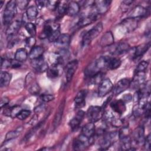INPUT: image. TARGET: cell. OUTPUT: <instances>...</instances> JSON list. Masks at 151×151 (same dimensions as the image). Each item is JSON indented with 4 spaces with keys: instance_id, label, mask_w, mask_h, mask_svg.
I'll return each mask as SVG.
<instances>
[{
    "instance_id": "cell-1",
    "label": "cell",
    "mask_w": 151,
    "mask_h": 151,
    "mask_svg": "<svg viewBox=\"0 0 151 151\" xmlns=\"http://www.w3.org/2000/svg\"><path fill=\"white\" fill-rule=\"evenodd\" d=\"M103 26L102 23L99 22L88 31H87L83 37L82 45L83 46L88 45L92 40L95 39L100 34L103 30Z\"/></svg>"
},
{
    "instance_id": "cell-2",
    "label": "cell",
    "mask_w": 151,
    "mask_h": 151,
    "mask_svg": "<svg viewBox=\"0 0 151 151\" xmlns=\"http://www.w3.org/2000/svg\"><path fill=\"white\" fill-rule=\"evenodd\" d=\"M17 14V3L15 1H9L4 12L3 20L4 24H9Z\"/></svg>"
},
{
    "instance_id": "cell-3",
    "label": "cell",
    "mask_w": 151,
    "mask_h": 151,
    "mask_svg": "<svg viewBox=\"0 0 151 151\" xmlns=\"http://www.w3.org/2000/svg\"><path fill=\"white\" fill-rule=\"evenodd\" d=\"M103 113V109L101 107L92 106L88 109L86 114L90 122L95 123L102 118Z\"/></svg>"
},
{
    "instance_id": "cell-4",
    "label": "cell",
    "mask_w": 151,
    "mask_h": 151,
    "mask_svg": "<svg viewBox=\"0 0 151 151\" xmlns=\"http://www.w3.org/2000/svg\"><path fill=\"white\" fill-rule=\"evenodd\" d=\"M91 142V139L81 134L73 141V148L74 150H83L90 145Z\"/></svg>"
},
{
    "instance_id": "cell-5",
    "label": "cell",
    "mask_w": 151,
    "mask_h": 151,
    "mask_svg": "<svg viewBox=\"0 0 151 151\" xmlns=\"http://www.w3.org/2000/svg\"><path fill=\"white\" fill-rule=\"evenodd\" d=\"M131 81L127 78H124L120 80L113 88V95L117 96L125 91L130 86Z\"/></svg>"
},
{
    "instance_id": "cell-6",
    "label": "cell",
    "mask_w": 151,
    "mask_h": 151,
    "mask_svg": "<svg viewBox=\"0 0 151 151\" xmlns=\"http://www.w3.org/2000/svg\"><path fill=\"white\" fill-rule=\"evenodd\" d=\"M113 88V85L112 82L109 78H106L103 80L100 83L99 90H98V94L100 97H103L109 93Z\"/></svg>"
},
{
    "instance_id": "cell-7",
    "label": "cell",
    "mask_w": 151,
    "mask_h": 151,
    "mask_svg": "<svg viewBox=\"0 0 151 151\" xmlns=\"http://www.w3.org/2000/svg\"><path fill=\"white\" fill-rule=\"evenodd\" d=\"M34 75L29 73L26 78V85L28 87V90L32 95L38 94L40 91V88L38 83L34 79Z\"/></svg>"
},
{
    "instance_id": "cell-8",
    "label": "cell",
    "mask_w": 151,
    "mask_h": 151,
    "mask_svg": "<svg viewBox=\"0 0 151 151\" xmlns=\"http://www.w3.org/2000/svg\"><path fill=\"white\" fill-rule=\"evenodd\" d=\"M31 65L32 67L39 73H43L47 71L49 68L47 62L44 60L42 56L38 58L32 60Z\"/></svg>"
},
{
    "instance_id": "cell-9",
    "label": "cell",
    "mask_w": 151,
    "mask_h": 151,
    "mask_svg": "<svg viewBox=\"0 0 151 151\" xmlns=\"http://www.w3.org/2000/svg\"><path fill=\"white\" fill-rule=\"evenodd\" d=\"M149 9L145 8L142 6L137 5L135 6L129 13L128 18L139 19L147 15H149Z\"/></svg>"
},
{
    "instance_id": "cell-10",
    "label": "cell",
    "mask_w": 151,
    "mask_h": 151,
    "mask_svg": "<svg viewBox=\"0 0 151 151\" xmlns=\"http://www.w3.org/2000/svg\"><path fill=\"white\" fill-rule=\"evenodd\" d=\"M78 61L74 60L69 62L65 66V78L68 83L71 81L72 78L78 67Z\"/></svg>"
},
{
    "instance_id": "cell-11",
    "label": "cell",
    "mask_w": 151,
    "mask_h": 151,
    "mask_svg": "<svg viewBox=\"0 0 151 151\" xmlns=\"http://www.w3.org/2000/svg\"><path fill=\"white\" fill-rule=\"evenodd\" d=\"M132 139L136 145H143L145 139V129L143 126H139L133 131L132 134Z\"/></svg>"
},
{
    "instance_id": "cell-12",
    "label": "cell",
    "mask_w": 151,
    "mask_h": 151,
    "mask_svg": "<svg viewBox=\"0 0 151 151\" xmlns=\"http://www.w3.org/2000/svg\"><path fill=\"white\" fill-rule=\"evenodd\" d=\"M110 4V1H97L93 2V5L97 14H103L107 11Z\"/></svg>"
},
{
    "instance_id": "cell-13",
    "label": "cell",
    "mask_w": 151,
    "mask_h": 151,
    "mask_svg": "<svg viewBox=\"0 0 151 151\" xmlns=\"http://www.w3.org/2000/svg\"><path fill=\"white\" fill-rule=\"evenodd\" d=\"M22 25V22L20 21L16 20L13 22H11L7 27L6 29V34L8 37L15 36L18 32L19 31Z\"/></svg>"
},
{
    "instance_id": "cell-14",
    "label": "cell",
    "mask_w": 151,
    "mask_h": 151,
    "mask_svg": "<svg viewBox=\"0 0 151 151\" xmlns=\"http://www.w3.org/2000/svg\"><path fill=\"white\" fill-rule=\"evenodd\" d=\"M145 72L135 73V75L130 83L133 88L138 89L145 83Z\"/></svg>"
},
{
    "instance_id": "cell-15",
    "label": "cell",
    "mask_w": 151,
    "mask_h": 151,
    "mask_svg": "<svg viewBox=\"0 0 151 151\" xmlns=\"http://www.w3.org/2000/svg\"><path fill=\"white\" fill-rule=\"evenodd\" d=\"M65 99H63L57 111H56V113L54 116V120H53V123H52V126H53V127L54 129H55L57 128L58 125L60 124V122H61V120L62 119V116H63V112H64V107H65Z\"/></svg>"
},
{
    "instance_id": "cell-16",
    "label": "cell",
    "mask_w": 151,
    "mask_h": 151,
    "mask_svg": "<svg viewBox=\"0 0 151 151\" xmlns=\"http://www.w3.org/2000/svg\"><path fill=\"white\" fill-rule=\"evenodd\" d=\"M84 115L85 112L83 110H79L77 113L76 115L69 122V125L71 129L75 130L79 127L84 117Z\"/></svg>"
},
{
    "instance_id": "cell-17",
    "label": "cell",
    "mask_w": 151,
    "mask_h": 151,
    "mask_svg": "<svg viewBox=\"0 0 151 151\" xmlns=\"http://www.w3.org/2000/svg\"><path fill=\"white\" fill-rule=\"evenodd\" d=\"M138 19L132 18H127L122 22V27L125 28L127 32H130L135 29L137 27Z\"/></svg>"
},
{
    "instance_id": "cell-18",
    "label": "cell",
    "mask_w": 151,
    "mask_h": 151,
    "mask_svg": "<svg viewBox=\"0 0 151 151\" xmlns=\"http://www.w3.org/2000/svg\"><path fill=\"white\" fill-rule=\"evenodd\" d=\"M81 134L88 137L90 139H92L95 134V124L93 122H89L85 124L81 130Z\"/></svg>"
},
{
    "instance_id": "cell-19",
    "label": "cell",
    "mask_w": 151,
    "mask_h": 151,
    "mask_svg": "<svg viewBox=\"0 0 151 151\" xmlns=\"http://www.w3.org/2000/svg\"><path fill=\"white\" fill-rule=\"evenodd\" d=\"M110 107L112 110L119 114H122L126 111V107L125 103L122 100H115L110 103Z\"/></svg>"
},
{
    "instance_id": "cell-20",
    "label": "cell",
    "mask_w": 151,
    "mask_h": 151,
    "mask_svg": "<svg viewBox=\"0 0 151 151\" xmlns=\"http://www.w3.org/2000/svg\"><path fill=\"white\" fill-rule=\"evenodd\" d=\"M100 69L99 68L97 65L96 63V61H94L90 63L85 69L84 70V74L86 76L88 77H93L94 76H96L99 73H100Z\"/></svg>"
},
{
    "instance_id": "cell-21",
    "label": "cell",
    "mask_w": 151,
    "mask_h": 151,
    "mask_svg": "<svg viewBox=\"0 0 151 151\" xmlns=\"http://www.w3.org/2000/svg\"><path fill=\"white\" fill-rule=\"evenodd\" d=\"M97 18V14L96 12H92L90 15L83 17L80 19L78 22L77 23V25L79 27H83L86 25H88L90 24L93 21H95Z\"/></svg>"
},
{
    "instance_id": "cell-22",
    "label": "cell",
    "mask_w": 151,
    "mask_h": 151,
    "mask_svg": "<svg viewBox=\"0 0 151 151\" xmlns=\"http://www.w3.org/2000/svg\"><path fill=\"white\" fill-rule=\"evenodd\" d=\"M80 10V5L75 1H71L67 5L66 13L68 15L73 17L77 15Z\"/></svg>"
},
{
    "instance_id": "cell-23",
    "label": "cell",
    "mask_w": 151,
    "mask_h": 151,
    "mask_svg": "<svg viewBox=\"0 0 151 151\" xmlns=\"http://www.w3.org/2000/svg\"><path fill=\"white\" fill-rule=\"evenodd\" d=\"M114 42V37L110 31L106 32L101 37L100 44L101 47H108Z\"/></svg>"
},
{
    "instance_id": "cell-24",
    "label": "cell",
    "mask_w": 151,
    "mask_h": 151,
    "mask_svg": "<svg viewBox=\"0 0 151 151\" xmlns=\"http://www.w3.org/2000/svg\"><path fill=\"white\" fill-rule=\"evenodd\" d=\"M87 94V91L86 90H81L77 93L74 98V103L77 106L81 107L84 105Z\"/></svg>"
},
{
    "instance_id": "cell-25",
    "label": "cell",
    "mask_w": 151,
    "mask_h": 151,
    "mask_svg": "<svg viewBox=\"0 0 151 151\" xmlns=\"http://www.w3.org/2000/svg\"><path fill=\"white\" fill-rule=\"evenodd\" d=\"M44 48L41 46H34L32 47L29 53V57L31 60H35L42 56Z\"/></svg>"
},
{
    "instance_id": "cell-26",
    "label": "cell",
    "mask_w": 151,
    "mask_h": 151,
    "mask_svg": "<svg viewBox=\"0 0 151 151\" xmlns=\"http://www.w3.org/2000/svg\"><path fill=\"white\" fill-rule=\"evenodd\" d=\"M150 43L148 42L146 44H143L138 45L135 48L134 52V57L137 58L142 56L150 48Z\"/></svg>"
},
{
    "instance_id": "cell-27",
    "label": "cell",
    "mask_w": 151,
    "mask_h": 151,
    "mask_svg": "<svg viewBox=\"0 0 151 151\" xmlns=\"http://www.w3.org/2000/svg\"><path fill=\"white\" fill-rule=\"evenodd\" d=\"M130 49V45L126 42H120L118 44L113 51V54L120 55L127 52Z\"/></svg>"
},
{
    "instance_id": "cell-28",
    "label": "cell",
    "mask_w": 151,
    "mask_h": 151,
    "mask_svg": "<svg viewBox=\"0 0 151 151\" xmlns=\"http://www.w3.org/2000/svg\"><path fill=\"white\" fill-rule=\"evenodd\" d=\"M70 42V35L68 34H61L58 39L55 42L57 45L62 46L63 48H65Z\"/></svg>"
},
{
    "instance_id": "cell-29",
    "label": "cell",
    "mask_w": 151,
    "mask_h": 151,
    "mask_svg": "<svg viewBox=\"0 0 151 151\" xmlns=\"http://www.w3.org/2000/svg\"><path fill=\"white\" fill-rule=\"evenodd\" d=\"M122 64L121 60L116 57H107L106 67L110 70H115L119 68Z\"/></svg>"
},
{
    "instance_id": "cell-30",
    "label": "cell",
    "mask_w": 151,
    "mask_h": 151,
    "mask_svg": "<svg viewBox=\"0 0 151 151\" xmlns=\"http://www.w3.org/2000/svg\"><path fill=\"white\" fill-rule=\"evenodd\" d=\"M21 110L22 109L20 106H15L12 107H9L4 109V114L6 116H8L11 118L17 117V116Z\"/></svg>"
},
{
    "instance_id": "cell-31",
    "label": "cell",
    "mask_w": 151,
    "mask_h": 151,
    "mask_svg": "<svg viewBox=\"0 0 151 151\" xmlns=\"http://www.w3.org/2000/svg\"><path fill=\"white\" fill-rule=\"evenodd\" d=\"M28 57V52L24 48H21L18 49L15 54L14 55V59L22 63L25 61Z\"/></svg>"
},
{
    "instance_id": "cell-32",
    "label": "cell",
    "mask_w": 151,
    "mask_h": 151,
    "mask_svg": "<svg viewBox=\"0 0 151 151\" xmlns=\"http://www.w3.org/2000/svg\"><path fill=\"white\" fill-rule=\"evenodd\" d=\"M47 77L50 78H55L59 76L60 70L58 68V65L56 64H53L50 67H49L47 71Z\"/></svg>"
},
{
    "instance_id": "cell-33",
    "label": "cell",
    "mask_w": 151,
    "mask_h": 151,
    "mask_svg": "<svg viewBox=\"0 0 151 151\" xmlns=\"http://www.w3.org/2000/svg\"><path fill=\"white\" fill-rule=\"evenodd\" d=\"M11 80V74L6 71H1L0 76V86L1 87L7 86Z\"/></svg>"
},
{
    "instance_id": "cell-34",
    "label": "cell",
    "mask_w": 151,
    "mask_h": 151,
    "mask_svg": "<svg viewBox=\"0 0 151 151\" xmlns=\"http://www.w3.org/2000/svg\"><path fill=\"white\" fill-rule=\"evenodd\" d=\"M38 14V9L35 6H29L26 11L27 17L29 20H34L35 19Z\"/></svg>"
},
{
    "instance_id": "cell-35",
    "label": "cell",
    "mask_w": 151,
    "mask_h": 151,
    "mask_svg": "<svg viewBox=\"0 0 151 151\" xmlns=\"http://www.w3.org/2000/svg\"><path fill=\"white\" fill-rule=\"evenodd\" d=\"M59 25H57L55 27H52L51 24H45L44 28H43V31L41 33L42 35V38H48L50 35L52 34V32L54 31V30Z\"/></svg>"
},
{
    "instance_id": "cell-36",
    "label": "cell",
    "mask_w": 151,
    "mask_h": 151,
    "mask_svg": "<svg viewBox=\"0 0 151 151\" xmlns=\"http://www.w3.org/2000/svg\"><path fill=\"white\" fill-rule=\"evenodd\" d=\"M21 130H22V127H19V128H18L17 129H16L15 130H12V131L8 132L7 133V134H6L5 142H8V141H9L14 139L17 138L20 134Z\"/></svg>"
},
{
    "instance_id": "cell-37",
    "label": "cell",
    "mask_w": 151,
    "mask_h": 151,
    "mask_svg": "<svg viewBox=\"0 0 151 151\" xmlns=\"http://www.w3.org/2000/svg\"><path fill=\"white\" fill-rule=\"evenodd\" d=\"M67 5L68 4H67L66 2L65 1H59L56 9L57 10V12L60 15H62L66 13Z\"/></svg>"
},
{
    "instance_id": "cell-38",
    "label": "cell",
    "mask_w": 151,
    "mask_h": 151,
    "mask_svg": "<svg viewBox=\"0 0 151 151\" xmlns=\"http://www.w3.org/2000/svg\"><path fill=\"white\" fill-rule=\"evenodd\" d=\"M25 28L26 31L31 37H34L35 35L36 28L34 24L32 22H27L25 25Z\"/></svg>"
},
{
    "instance_id": "cell-39",
    "label": "cell",
    "mask_w": 151,
    "mask_h": 151,
    "mask_svg": "<svg viewBox=\"0 0 151 151\" xmlns=\"http://www.w3.org/2000/svg\"><path fill=\"white\" fill-rule=\"evenodd\" d=\"M149 65V63L147 61H142L137 65L135 70V73L145 72Z\"/></svg>"
},
{
    "instance_id": "cell-40",
    "label": "cell",
    "mask_w": 151,
    "mask_h": 151,
    "mask_svg": "<svg viewBox=\"0 0 151 151\" xmlns=\"http://www.w3.org/2000/svg\"><path fill=\"white\" fill-rule=\"evenodd\" d=\"M103 120L106 122V123H111V122H113V120L115 119L113 114L107 110V111H106L103 113Z\"/></svg>"
},
{
    "instance_id": "cell-41",
    "label": "cell",
    "mask_w": 151,
    "mask_h": 151,
    "mask_svg": "<svg viewBox=\"0 0 151 151\" xmlns=\"http://www.w3.org/2000/svg\"><path fill=\"white\" fill-rule=\"evenodd\" d=\"M31 114V111L27 109H22L17 116V118L19 120H23L26 119Z\"/></svg>"
},
{
    "instance_id": "cell-42",
    "label": "cell",
    "mask_w": 151,
    "mask_h": 151,
    "mask_svg": "<svg viewBox=\"0 0 151 151\" xmlns=\"http://www.w3.org/2000/svg\"><path fill=\"white\" fill-rule=\"evenodd\" d=\"M60 27H57L52 32V34L50 35V37L48 38L49 41L50 42H55L56 40L58 39L59 36L60 35Z\"/></svg>"
},
{
    "instance_id": "cell-43",
    "label": "cell",
    "mask_w": 151,
    "mask_h": 151,
    "mask_svg": "<svg viewBox=\"0 0 151 151\" xmlns=\"http://www.w3.org/2000/svg\"><path fill=\"white\" fill-rule=\"evenodd\" d=\"M40 99L43 102L48 103L52 101L54 99V96L50 94H44L40 96Z\"/></svg>"
},
{
    "instance_id": "cell-44",
    "label": "cell",
    "mask_w": 151,
    "mask_h": 151,
    "mask_svg": "<svg viewBox=\"0 0 151 151\" xmlns=\"http://www.w3.org/2000/svg\"><path fill=\"white\" fill-rule=\"evenodd\" d=\"M36 42V40L34 38V37H29L27 38L25 40V44L28 47H29L32 48L34 47Z\"/></svg>"
},
{
    "instance_id": "cell-45",
    "label": "cell",
    "mask_w": 151,
    "mask_h": 151,
    "mask_svg": "<svg viewBox=\"0 0 151 151\" xmlns=\"http://www.w3.org/2000/svg\"><path fill=\"white\" fill-rule=\"evenodd\" d=\"M59 1H48L47 2V7L51 9V10H54L57 9V5L58 4Z\"/></svg>"
},
{
    "instance_id": "cell-46",
    "label": "cell",
    "mask_w": 151,
    "mask_h": 151,
    "mask_svg": "<svg viewBox=\"0 0 151 151\" xmlns=\"http://www.w3.org/2000/svg\"><path fill=\"white\" fill-rule=\"evenodd\" d=\"M16 3H17V6H18V8L21 10H23L28 5L29 1H25V0L18 1H16Z\"/></svg>"
},
{
    "instance_id": "cell-47",
    "label": "cell",
    "mask_w": 151,
    "mask_h": 151,
    "mask_svg": "<svg viewBox=\"0 0 151 151\" xmlns=\"http://www.w3.org/2000/svg\"><path fill=\"white\" fill-rule=\"evenodd\" d=\"M150 141H151L150 134H149L145 138L144 143H143V145H144V147H145V149H146L147 150H150V146H151V142Z\"/></svg>"
},
{
    "instance_id": "cell-48",
    "label": "cell",
    "mask_w": 151,
    "mask_h": 151,
    "mask_svg": "<svg viewBox=\"0 0 151 151\" xmlns=\"http://www.w3.org/2000/svg\"><path fill=\"white\" fill-rule=\"evenodd\" d=\"M11 60L4 58L3 57H1V67L2 68H6L8 67H11Z\"/></svg>"
},
{
    "instance_id": "cell-49",
    "label": "cell",
    "mask_w": 151,
    "mask_h": 151,
    "mask_svg": "<svg viewBox=\"0 0 151 151\" xmlns=\"http://www.w3.org/2000/svg\"><path fill=\"white\" fill-rule=\"evenodd\" d=\"M22 64L21 62L16 60H11V67L12 68H19L21 66Z\"/></svg>"
},
{
    "instance_id": "cell-50",
    "label": "cell",
    "mask_w": 151,
    "mask_h": 151,
    "mask_svg": "<svg viewBox=\"0 0 151 151\" xmlns=\"http://www.w3.org/2000/svg\"><path fill=\"white\" fill-rule=\"evenodd\" d=\"M145 113V117L147 118V119H149L150 117V104L149 103H147L145 110H144V112Z\"/></svg>"
},
{
    "instance_id": "cell-51",
    "label": "cell",
    "mask_w": 151,
    "mask_h": 151,
    "mask_svg": "<svg viewBox=\"0 0 151 151\" xmlns=\"http://www.w3.org/2000/svg\"><path fill=\"white\" fill-rule=\"evenodd\" d=\"M9 99L6 97H4L1 99V103H0V106L1 108H2L4 107H5L6 105H7L9 103Z\"/></svg>"
},
{
    "instance_id": "cell-52",
    "label": "cell",
    "mask_w": 151,
    "mask_h": 151,
    "mask_svg": "<svg viewBox=\"0 0 151 151\" xmlns=\"http://www.w3.org/2000/svg\"><path fill=\"white\" fill-rule=\"evenodd\" d=\"M45 108V106L44 104H40L36 107L34 109V111L35 113H40L42 112Z\"/></svg>"
},
{
    "instance_id": "cell-53",
    "label": "cell",
    "mask_w": 151,
    "mask_h": 151,
    "mask_svg": "<svg viewBox=\"0 0 151 151\" xmlns=\"http://www.w3.org/2000/svg\"><path fill=\"white\" fill-rule=\"evenodd\" d=\"M47 1H35L37 6L39 8H43L45 5H47Z\"/></svg>"
},
{
    "instance_id": "cell-54",
    "label": "cell",
    "mask_w": 151,
    "mask_h": 151,
    "mask_svg": "<svg viewBox=\"0 0 151 151\" xmlns=\"http://www.w3.org/2000/svg\"><path fill=\"white\" fill-rule=\"evenodd\" d=\"M132 99V96H131V94H126L125 96H124L123 99L122 100L125 103V101L129 102V101H131Z\"/></svg>"
},
{
    "instance_id": "cell-55",
    "label": "cell",
    "mask_w": 151,
    "mask_h": 151,
    "mask_svg": "<svg viewBox=\"0 0 151 151\" xmlns=\"http://www.w3.org/2000/svg\"><path fill=\"white\" fill-rule=\"evenodd\" d=\"M41 150H51V149H52V148H51V147H43V148H41Z\"/></svg>"
},
{
    "instance_id": "cell-56",
    "label": "cell",
    "mask_w": 151,
    "mask_h": 151,
    "mask_svg": "<svg viewBox=\"0 0 151 151\" xmlns=\"http://www.w3.org/2000/svg\"><path fill=\"white\" fill-rule=\"evenodd\" d=\"M0 3H1V7H0V8H1L2 6V5H3V4L4 3V1H1Z\"/></svg>"
}]
</instances>
